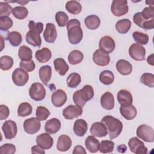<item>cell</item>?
Wrapping results in <instances>:
<instances>
[{"mask_svg":"<svg viewBox=\"0 0 154 154\" xmlns=\"http://www.w3.org/2000/svg\"><path fill=\"white\" fill-rule=\"evenodd\" d=\"M16 152V147L13 144L5 143L0 147V153L1 154H13Z\"/></svg>","mask_w":154,"mask_h":154,"instance_id":"51","label":"cell"},{"mask_svg":"<svg viewBox=\"0 0 154 154\" xmlns=\"http://www.w3.org/2000/svg\"><path fill=\"white\" fill-rule=\"evenodd\" d=\"M131 21L128 19L118 20L116 24V30L120 34H126L131 27Z\"/></svg>","mask_w":154,"mask_h":154,"instance_id":"32","label":"cell"},{"mask_svg":"<svg viewBox=\"0 0 154 154\" xmlns=\"http://www.w3.org/2000/svg\"><path fill=\"white\" fill-rule=\"evenodd\" d=\"M114 147V143L111 140H102L100 143L99 151L102 153L112 152Z\"/></svg>","mask_w":154,"mask_h":154,"instance_id":"44","label":"cell"},{"mask_svg":"<svg viewBox=\"0 0 154 154\" xmlns=\"http://www.w3.org/2000/svg\"><path fill=\"white\" fill-rule=\"evenodd\" d=\"M40 121L35 117L28 119L23 122V129L29 134H36L40 130Z\"/></svg>","mask_w":154,"mask_h":154,"instance_id":"12","label":"cell"},{"mask_svg":"<svg viewBox=\"0 0 154 154\" xmlns=\"http://www.w3.org/2000/svg\"><path fill=\"white\" fill-rule=\"evenodd\" d=\"M10 114V110L7 106L5 105H0V119L1 120H5L8 118Z\"/></svg>","mask_w":154,"mask_h":154,"instance_id":"54","label":"cell"},{"mask_svg":"<svg viewBox=\"0 0 154 154\" xmlns=\"http://www.w3.org/2000/svg\"><path fill=\"white\" fill-rule=\"evenodd\" d=\"M13 15L19 20H22L26 18L28 14L27 8L23 6H17L13 9Z\"/></svg>","mask_w":154,"mask_h":154,"instance_id":"40","label":"cell"},{"mask_svg":"<svg viewBox=\"0 0 154 154\" xmlns=\"http://www.w3.org/2000/svg\"><path fill=\"white\" fill-rule=\"evenodd\" d=\"M82 114V109L78 105H70L63 111V116L67 120H72L77 118Z\"/></svg>","mask_w":154,"mask_h":154,"instance_id":"13","label":"cell"},{"mask_svg":"<svg viewBox=\"0 0 154 154\" xmlns=\"http://www.w3.org/2000/svg\"><path fill=\"white\" fill-rule=\"evenodd\" d=\"M61 122L57 118H52L47 120L45 125V131L50 134L57 133L61 128Z\"/></svg>","mask_w":154,"mask_h":154,"instance_id":"22","label":"cell"},{"mask_svg":"<svg viewBox=\"0 0 154 154\" xmlns=\"http://www.w3.org/2000/svg\"><path fill=\"white\" fill-rule=\"evenodd\" d=\"M72 146V140L69 136L63 134L60 135L57 140V149L60 152L68 150Z\"/></svg>","mask_w":154,"mask_h":154,"instance_id":"23","label":"cell"},{"mask_svg":"<svg viewBox=\"0 0 154 154\" xmlns=\"http://www.w3.org/2000/svg\"><path fill=\"white\" fill-rule=\"evenodd\" d=\"M20 68L22 69L26 72H31L35 69V64L33 60L21 61L19 64Z\"/></svg>","mask_w":154,"mask_h":154,"instance_id":"49","label":"cell"},{"mask_svg":"<svg viewBox=\"0 0 154 154\" xmlns=\"http://www.w3.org/2000/svg\"><path fill=\"white\" fill-rule=\"evenodd\" d=\"M66 26L69 42L72 45L79 43L83 37L81 22L76 19H72L67 22Z\"/></svg>","mask_w":154,"mask_h":154,"instance_id":"1","label":"cell"},{"mask_svg":"<svg viewBox=\"0 0 154 154\" xmlns=\"http://www.w3.org/2000/svg\"><path fill=\"white\" fill-rule=\"evenodd\" d=\"M129 7L126 0H114L112 2L111 11L112 13L117 17L126 14L128 12Z\"/></svg>","mask_w":154,"mask_h":154,"instance_id":"6","label":"cell"},{"mask_svg":"<svg viewBox=\"0 0 154 154\" xmlns=\"http://www.w3.org/2000/svg\"><path fill=\"white\" fill-rule=\"evenodd\" d=\"M93 60L99 66H106L109 63L110 57L108 54L103 52L99 49L93 53Z\"/></svg>","mask_w":154,"mask_h":154,"instance_id":"16","label":"cell"},{"mask_svg":"<svg viewBox=\"0 0 154 154\" xmlns=\"http://www.w3.org/2000/svg\"><path fill=\"white\" fill-rule=\"evenodd\" d=\"M43 35L45 40L47 43H54L57 37V32L54 24L52 23H47Z\"/></svg>","mask_w":154,"mask_h":154,"instance_id":"17","label":"cell"},{"mask_svg":"<svg viewBox=\"0 0 154 154\" xmlns=\"http://www.w3.org/2000/svg\"><path fill=\"white\" fill-rule=\"evenodd\" d=\"M17 3L21 4L22 5H25L26 4L28 3L29 1H17Z\"/></svg>","mask_w":154,"mask_h":154,"instance_id":"59","label":"cell"},{"mask_svg":"<svg viewBox=\"0 0 154 154\" xmlns=\"http://www.w3.org/2000/svg\"><path fill=\"white\" fill-rule=\"evenodd\" d=\"M66 9L72 14H78L82 10L81 4L77 1H67L65 5Z\"/></svg>","mask_w":154,"mask_h":154,"instance_id":"34","label":"cell"},{"mask_svg":"<svg viewBox=\"0 0 154 154\" xmlns=\"http://www.w3.org/2000/svg\"><path fill=\"white\" fill-rule=\"evenodd\" d=\"M28 27L29 29L35 30L42 33L43 29V24L42 22L35 23L33 20H30L28 23Z\"/></svg>","mask_w":154,"mask_h":154,"instance_id":"53","label":"cell"},{"mask_svg":"<svg viewBox=\"0 0 154 154\" xmlns=\"http://www.w3.org/2000/svg\"><path fill=\"white\" fill-rule=\"evenodd\" d=\"M18 56L21 61L31 60L32 58V50L28 46L22 45L19 49Z\"/></svg>","mask_w":154,"mask_h":154,"instance_id":"35","label":"cell"},{"mask_svg":"<svg viewBox=\"0 0 154 154\" xmlns=\"http://www.w3.org/2000/svg\"><path fill=\"white\" fill-rule=\"evenodd\" d=\"M84 23L86 27L91 30H95L100 26V20L96 15H90L84 19Z\"/></svg>","mask_w":154,"mask_h":154,"instance_id":"31","label":"cell"},{"mask_svg":"<svg viewBox=\"0 0 154 154\" xmlns=\"http://www.w3.org/2000/svg\"><path fill=\"white\" fill-rule=\"evenodd\" d=\"M2 130L4 134L5 138L8 140H11L14 138L17 134V128L16 123L11 120H7L3 123Z\"/></svg>","mask_w":154,"mask_h":154,"instance_id":"10","label":"cell"},{"mask_svg":"<svg viewBox=\"0 0 154 154\" xmlns=\"http://www.w3.org/2000/svg\"><path fill=\"white\" fill-rule=\"evenodd\" d=\"M94 90L91 85H85L81 90L76 91L73 94L74 103L81 108L84 107L87 102L93 99Z\"/></svg>","mask_w":154,"mask_h":154,"instance_id":"3","label":"cell"},{"mask_svg":"<svg viewBox=\"0 0 154 154\" xmlns=\"http://www.w3.org/2000/svg\"><path fill=\"white\" fill-rule=\"evenodd\" d=\"M39 78L45 85H48L52 76V68L50 66H42L39 69Z\"/></svg>","mask_w":154,"mask_h":154,"instance_id":"28","label":"cell"},{"mask_svg":"<svg viewBox=\"0 0 154 154\" xmlns=\"http://www.w3.org/2000/svg\"><path fill=\"white\" fill-rule=\"evenodd\" d=\"M107 128L110 140L117 138L122 132L123 129L122 122L118 119L111 116H105L101 120Z\"/></svg>","mask_w":154,"mask_h":154,"instance_id":"2","label":"cell"},{"mask_svg":"<svg viewBox=\"0 0 154 154\" xmlns=\"http://www.w3.org/2000/svg\"><path fill=\"white\" fill-rule=\"evenodd\" d=\"M99 46V49L101 51L105 54H109L114 51L116 47V43L111 37L105 35L100 39Z\"/></svg>","mask_w":154,"mask_h":154,"instance_id":"11","label":"cell"},{"mask_svg":"<svg viewBox=\"0 0 154 154\" xmlns=\"http://www.w3.org/2000/svg\"><path fill=\"white\" fill-rule=\"evenodd\" d=\"M67 97L66 92L61 89L57 90L51 96L52 103L55 107L62 106L67 101Z\"/></svg>","mask_w":154,"mask_h":154,"instance_id":"15","label":"cell"},{"mask_svg":"<svg viewBox=\"0 0 154 154\" xmlns=\"http://www.w3.org/2000/svg\"><path fill=\"white\" fill-rule=\"evenodd\" d=\"M140 82L149 87H154V75L150 73H144L140 78Z\"/></svg>","mask_w":154,"mask_h":154,"instance_id":"46","label":"cell"},{"mask_svg":"<svg viewBox=\"0 0 154 154\" xmlns=\"http://www.w3.org/2000/svg\"><path fill=\"white\" fill-rule=\"evenodd\" d=\"M108 132L107 128L102 122H94L90 128V133L94 137H103L107 135Z\"/></svg>","mask_w":154,"mask_h":154,"instance_id":"18","label":"cell"},{"mask_svg":"<svg viewBox=\"0 0 154 154\" xmlns=\"http://www.w3.org/2000/svg\"><path fill=\"white\" fill-rule=\"evenodd\" d=\"M29 79L28 73L21 68L16 69L12 73V80L17 86L25 85Z\"/></svg>","mask_w":154,"mask_h":154,"instance_id":"9","label":"cell"},{"mask_svg":"<svg viewBox=\"0 0 154 154\" xmlns=\"http://www.w3.org/2000/svg\"><path fill=\"white\" fill-rule=\"evenodd\" d=\"M55 20L59 26L64 27L67 25L69 22V17L65 12L58 11L55 14Z\"/></svg>","mask_w":154,"mask_h":154,"instance_id":"45","label":"cell"},{"mask_svg":"<svg viewBox=\"0 0 154 154\" xmlns=\"http://www.w3.org/2000/svg\"><path fill=\"white\" fill-rule=\"evenodd\" d=\"M11 6L5 2H0V16H8L13 12Z\"/></svg>","mask_w":154,"mask_h":154,"instance_id":"48","label":"cell"},{"mask_svg":"<svg viewBox=\"0 0 154 154\" xmlns=\"http://www.w3.org/2000/svg\"><path fill=\"white\" fill-rule=\"evenodd\" d=\"M66 81L69 87L76 88L81 83V78L79 74L77 73H72L68 76Z\"/></svg>","mask_w":154,"mask_h":154,"instance_id":"39","label":"cell"},{"mask_svg":"<svg viewBox=\"0 0 154 154\" xmlns=\"http://www.w3.org/2000/svg\"><path fill=\"white\" fill-rule=\"evenodd\" d=\"M118 102L123 106H128L132 105L133 102V98L132 94L127 90H120L117 96Z\"/></svg>","mask_w":154,"mask_h":154,"instance_id":"20","label":"cell"},{"mask_svg":"<svg viewBox=\"0 0 154 154\" xmlns=\"http://www.w3.org/2000/svg\"><path fill=\"white\" fill-rule=\"evenodd\" d=\"M137 136L147 143H153L154 141L153 129L148 125H141L137 129Z\"/></svg>","mask_w":154,"mask_h":154,"instance_id":"4","label":"cell"},{"mask_svg":"<svg viewBox=\"0 0 154 154\" xmlns=\"http://www.w3.org/2000/svg\"><path fill=\"white\" fill-rule=\"evenodd\" d=\"M133 21L139 27L142 28L144 23L147 21V20L144 19L141 14V12L136 13L133 16Z\"/></svg>","mask_w":154,"mask_h":154,"instance_id":"52","label":"cell"},{"mask_svg":"<svg viewBox=\"0 0 154 154\" xmlns=\"http://www.w3.org/2000/svg\"><path fill=\"white\" fill-rule=\"evenodd\" d=\"M153 28H154V19H151V20L146 21L142 26V28L146 30L152 29H153Z\"/></svg>","mask_w":154,"mask_h":154,"instance_id":"55","label":"cell"},{"mask_svg":"<svg viewBox=\"0 0 154 154\" xmlns=\"http://www.w3.org/2000/svg\"><path fill=\"white\" fill-rule=\"evenodd\" d=\"M50 115L49 110L43 106H38L36 108L35 116L36 118L40 121L46 120Z\"/></svg>","mask_w":154,"mask_h":154,"instance_id":"43","label":"cell"},{"mask_svg":"<svg viewBox=\"0 0 154 154\" xmlns=\"http://www.w3.org/2000/svg\"><path fill=\"white\" fill-rule=\"evenodd\" d=\"M141 14L142 17L147 20L154 19V7H145Z\"/></svg>","mask_w":154,"mask_h":154,"instance_id":"50","label":"cell"},{"mask_svg":"<svg viewBox=\"0 0 154 154\" xmlns=\"http://www.w3.org/2000/svg\"><path fill=\"white\" fill-rule=\"evenodd\" d=\"M117 70L122 75H128L132 73V66L128 61L121 59L116 63Z\"/></svg>","mask_w":154,"mask_h":154,"instance_id":"26","label":"cell"},{"mask_svg":"<svg viewBox=\"0 0 154 154\" xmlns=\"http://www.w3.org/2000/svg\"><path fill=\"white\" fill-rule=\"evenodd\" d=\"M52 57V53L49 49L43 48L40 50H37L35 54L36 60L40 63H45L50 60Z\"/></svg>","mask_w":154,"mask_h":154,"instance_id":"29","label":"cell"},{"mask_svg":"<svg viewBox=\"0 0 154 154\" xmlns=\"http://www.w3.org/2000/svg\"><path fill=\"white\" fill-rule=\"evenodd\" d=\"M32 108L30 103L28 102L21 103L17 108V114L19 117H24L32 113Z\"/></svg>","mask_w":154,"mask_h":154,"instance_id":"38","label":"cell"},{"mask_svg":"<svg viewBox=\"0 0 154 154\" xmlns=\"http://www.w3.org/2000/svg\"><path fill=\"white\" fill-rule=\"evenodd\" d=\"M147 63L151 66H153L154 63H153V54H151L149 56H148L147 58Z\"/></svg>","mask_w":154,"mask_h":154,"instance_id":"58","label":"cell"},{"mask_svg":"<svg viewBox=\"0 0 154 154\" xmlns=\"http://www.w3.org/2000/svg\"><path fill=\"white\" fill-rule=\"evenodd\" d=\"M29 94L30 97L34 101H41L45 97L46 89L41 83L34 82L30 87Z\"/></svg>","mask_w":154,"mask_h":154,"instance_id":"5","label":"cell"},{"mask_svg":"<svg viewBox=\"0 0 154 154\" xmlns=\"http://www.w3.org/2000/svg\"><path fill=\"white\" fill-rule=\"evenodd\" d=\"M99 78L100 82L104 85H110L114 81V75L111 71L105 70L100 73Z\"/></svg>","mask_w":154,"mask_h":154,"instance_id":"36","label":"cell"},{"mask_svg":"<svg viewBox=\"0 0 154 154\" xmlns=\"http://www.w3.org/2000/svg\"><path fill=\"white\" fill-rule=\"evenodd\" d=\"M128 144L132 153L135 154H146L147 153V148L144 146V143L137 137L130 138Z\"/></svg>","mask_w":154,"mask_h":154,"instance_id":"8","label":"cell"},{"mask_svg":"<svg viewBox=\"0 0 154 154\" xmlns=\"http://www.w3.org/2000/svg\"><path fill=\"white\" fill-rule=\"evenodd\" d=\"M7 39L13 46H18L22 41V37L20 32L17 31H11L8 33Z\"/></svg>","mask_w":154,"mask_h":154,"instance_id":"37","label":"cell"},{"mask_svg":"<svg viewBox=\"0 0 154 154\" xmlns=\"http://www.w3.org/2000/svg\"><path fill=\"white\" fill-rule=\"evenodd\" d=\"M73 132L78 137L84 136L87 131V123L84 119H77L73 125Z\"/></svg>","mask_w":154,"mask_h":154,"instance_id":"25","label":"cell"},{"mask_svg":"<svg viewBox=\"0 0 154 154\" xmlns=\"http://www.w3.org/2000/svg\"><path fill=\"white\" fill-rule=\"evenodd\" d=\"M129 54L135 61H143L145 60L146 49L141 45L133 43L129 48Z\"/></svg>","mask_w":154,"mask_h":154,"instance_id":"7","label":"cell"},{"mask_svg":"<svg viewBox=\"0 0 154 154\" xmlns=\"http://www.w3.org/2000/svg\"><path fill=\"white\" fill-rule=\"evenodd\" d=\"M55 70L61 75L64 76L69 70V67L66 61L62 58H56L54 61Z\"/></svg>","mask_w":154,"mask_h":154,"instance_id":"30","label":"cell"},{"mask_svg":"<svg viewBox=\"0 0 154 154\" xmlns=\"http://www.w3.org/2000/svg\"><path fill=\"white\" fill-rule=\"evenodd\" d=\"M13 59L8 55L2 56L0 58V67L2 70H8L13 65Z\"/></svg>","mask_w":154,"mask_h":154,"instance_id":"42","label":"cell"},{"mask_svg":"<svg viewBox=\"0 0 154 154\" xmlns=\"http://www.w3.org/2000/svg\"><path fill=\"white\" fill-rule=\"evenodd\" d=\"M84 59V55L79 50L71 51L68 55V61L70 64L76 65L79 64Z\"/></svg>","mask_w":154,"mask_h":154,"instance_id":"33","label":"cell"},{"mask_svg":"<svg viewBox=\"0 0 154 154\" xmlns=\"http://www.w3.org/2000/svg\"><path fill=\"white\" fill-rule=\"evenodd\" d=\"M120 112L123 118L128 120H131L136 117L137 111L133 105L128 106L122 105L120 108Z\"/></svg>","mask_w":154,"mask_h":154,"instance_id":"24","label":"cell"},{"mask_svg":"<svg viewBox=\"0 0 154 154\" xmlns=\"http://www.w3.org/2000/svg\"><path fill=\"white\" fill-rule=\"evenodd\" d=\"M85 146L90 152L96 153L99 150L100 142L94 136L89 135L85 139Z\"/></svg>","mask_w":154,"mask_h":154,"instance_id":"27","label":"cell"},{"mask_svg":"<svg viewBox=\"0 0 154 154\" xmlns=\"http://www.w3.org/2000/svg\"><path fill=\"white\" fill-rule=\"evenodd\" d=\"M41 33L32 29H29L26 34V42L35 47L40 48L42 44V39L40 37Z\"/></svg>","mask_w":154,"mask_h":154,"instance_id":"19","label":"cell"},{"mask_svg":"<svg viewBox=\"0 0 154 154\" xmlns=\"http://www.w3.org/2000/svg\"><path fill=\"white\" fill-rule=\"evenodd\" d=\"M31 153L32 154H34V153L44 154L45 153V152L43 149H42L38 145H36V146H34L31 147Z\"/></svg>","mask_w":154,"mask_h":154,"instance_id":"56","label":"cell"},{"mask_svg":"<svg viewBox=\"0 0 154 154\" xmlns=\"http://www.w3.org/2000/svg\"><path fill=\"white\" fill-rule=\"evenodd\" d=\"M36 143L38 146L44 150L50 149L54 143L52 137L48 133H42L36 138Z\"/></svg>","mask_w":154,"mask_h":154,"instance_id":"14","label":"cell"},{"mask_svg":"<svg viewBox=\"0 0 154 154\" xmlns=\"http://www.w3.org/2000/svg\"><path fill=\"white\" fill-rule=\"evenodd\" d=\"M87 152H86V150L85 149L81 146H79V145H78V146H76L74 149H73V154H78V153H80V154H85Z\"/></svg>","mask_w":154,"mask_h":154,"instance_id":"57","label":"cell"},{"mask_svg":"<svg viewBox=\"0 0 154 154\" xmlns=\"http://www.w3.org/2000/svg\"><path fill=\"white\" fill-rule=\"evenodd\" d=\"M132 37L134 40L139 45H145L149 42V36L147 34L143 33L140 31H134L132 33Z\"/></svg>","mask_w":154,"mask_h":154,"instance_id":"41","label":"cell"},{"mask_svg":"<svg viewBox=\"0 0 154 154\" xmlns=\"http://www.w3.org/2000/svg\"><path fill=\"white\" fill-rule=\"evenodd\" d=\"M114 103V96L111 93L106 91L100 97V104L103 108L106 110H111L113 109Z\"/></svg>","mask_w":154,"mask_h":154,"instance_id":"21","label":"cell"},{"mask_svg":"<svg viewBox=\"0 0 154 154\" xmlns=\"http://www.w3.org/2000/svg\"><path fill=\"white\" fill-rule=\"evenodd\" d=\"M13 24V20L8 16H0V29L1 31L8 30Z\"/></svg>","mask_w":154,"mask_h":154,"instance_id":"47","label":"cell"}]
</instances>
